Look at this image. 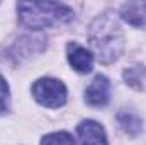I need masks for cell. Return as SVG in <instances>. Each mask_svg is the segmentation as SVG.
<instances>
[{"label":"cell","instance_id":"cell-1","mask_svg":"<svg viewBox=\"0 0 146 145\" xmlns=\"http://www.w3.org/2000/svg\"><path fill=\"white\" fill-rule=\"evenodd\" d=\"M90 44L102 63L115 62L124 51V34L112 14L99 15L88 28Z\"/></svg>","mask_w":146,"mask_h":145},{"label":"cell","instance_id":"cell-2","mask_svg":"<svg viewBox=\"0 0 146 145\" xmlns=\"http://www.w3.org/2000/svg\"><path fill=\"white\" fill-rule=\"evenodd\" d=\"M17 14L21 22L29 29H44L58 22H68L73 19V10L65 3L56 2H19Z\"/></svg>","mask_w":146,"mask_h":145},{"label":"cell","instance_id":"cell-3","mask_svg":"<svg viewBox=\"0 0 146 145\" xmlns=\"http://www.w3.org/2000/svg\"><path fill=\"white\" fill-rule=\"evenodd\" d=\"M66 87L61 80L42 77L33 84V96L46 108H61L66 103Z\"/></svg>","mask_w":146,"mask_h":145},{"label":"cell","instance_id":"cell-4","mask_svg":"<svg viewBox=\"0 0 146 145\" xmlns=\"http://www.w3.org/2000/svg\"><path fill=\"white\" fill-rule=\"evenodd\" d=\"M110 99V82L107 77L104 75H97L90 84L88 87L85 89V101L87 104L90 106H95V108H100V106H106Z\"/></svg>","mask_w":146,"mask_h":145},{"label":"cell","instance_id":"cell-5","mask_svg":"<svg viewBox=\"0 0 146 145\" xmlns=\"http://www.w3.org/2000/svg\"><path fill=\"white\" fill-rule=\"evenodd\" d=\"M76 135L80 145H109L104 126L94 119L82 121L76 126Z\"/></svg>","mask_w":146,"mask_h":145},{"label":"cell","instance_id":"cell-6","mask_svg":"<svg viewBox=\"0 0 146 145\" xmlns=\"http://www.w3.org/2000/svg\"><path fill=\"white\" fill-rule=\"evenodd\" d=\"M66 56H68V63L76 72L88 73L94 68V55L78 43H70L66 46Z\"/></svg>","mask_w":146,"mask_h":145},{"label":"cell","instance_id":"cell-7","mask_svg":"<svg viewBox=\"0 0 146 145\" xmlns=\"http://www.w3.org/2000/svg\"><path fill=\"white\" fill-rule=\"evenodd\" d=\"M121 17L127 24H131L134 28L146 26V2H127V3H122Z\"/></svg>","mask_w":146,"mask_h":145},{"label":"cell","instance_id":"cell-8","mask_svg":"<svg viewBox=\"0 0 146 145\" xmlns=\"http://www.w3.org/2000/svg\"><path fill=\"white\" fill-rule=\"evenodd\" d=\"M117 123L131 137L139 135V132L143 130V121L136 114H133V113H119L117 114Z\"/></svg>","mask_w":146,"mask_h":145},{"label":"cell","instance_id":"cell-9","mask_svg":"<svg viewBox=\"0 0 146 145\" xmlns=\"http://www.w3.org/2000/svg\"><path fill=\"white\" fill-rule=\"evenodd\" d=\"M146 79V68L141 67V65H134V67H129L126 68L124 72V80L126 84L136 87V89H141L143 87V82Z\"/></svg>","mask_w":146,"mask_h":145},{"label":"cell","instance_id":"cell-10","mask_svg":"<svg viewBox=\"0 0 146 145\" xmlns=\"http://www.w3.org/2000/svg\"><path fill=\"white\" fill-rule=\"evenodd\" d=\"M41 145H75V138L68 132H54L42 137Z\"/></svg>","mask_w":146,"mask_h":145},{"label":"cell","instance_id":"cell-11","mask_svg":"<svg viewBox=\"0 0 146 145\" xmlns=\"http://www.w3.org/2000/svg\"><path fill=\"white\" fill-rule=\"evenodd\" d=\"M9 108H10V91L5 79L0 75V114L7 113Z\"/></svg>","mask_w":146,"mask_h":145}]
</instances>
